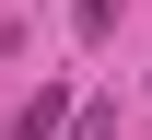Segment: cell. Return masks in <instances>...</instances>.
I'll use <instances>...</instances> for the list:
<instances>
[{
	"label": "cell",
	"mask_w": 152,
	"mask_h": 140,
	"mask_svg": "<svg viewBox=\"0 0 152 140\" xmlns=\"http://www.w3.org/2000/svg\"><path fill=\"white\" fill-rule=\"evenodd\" d=\"M58 128H70V94H58V82H47V94H23V117H12V140H58Z\"/></svg>",
	"instance_id": "6da1fadb"
},
{
	"label": "cell",
	"mask_w": 152,
	"mask_h": 140,
	"mask_svg": "<svg viewBox=\"0 0 152 140\" xmlns=\"http://www.w3.org/2000/svg\"><path fill=\"white\" fill-rule=\"evenodd\" d=\"M70 140H117V117H105V105H82V117H70Z\"/></svg>",
	"instance_id": "7a4b0ae2"
}]
</instances>
